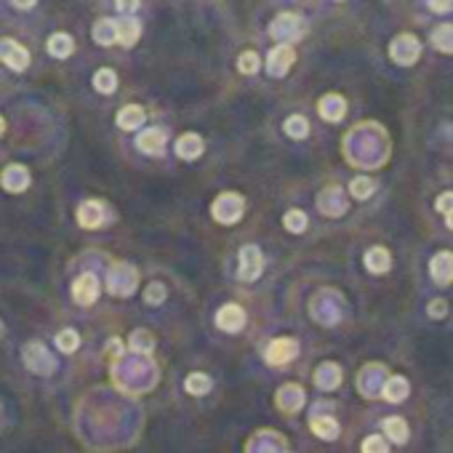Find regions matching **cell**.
<instances>
[{"instance_id":"cell-11","label":"cell","mask_w":453,"mask_h":453,"mask_svg":"<svg viewBox=\"0 0 453 453\" xmlns=\"http://www.w3.org/2000/svg\"><path fill=\"white\" fill-rule=\"evenodd\" d=\"M72 299L80 306H91L99 299V278L93 272H83L75 283H72Z\"/></svg>"},{"instance_id":"cell-30","label":"cell","mask_w":453,"mask_h":453,"mask_svg":"<svg viewBox=\"0 0 453 453\" xmlns=\"http://www.w3.org/2000/svg\"><path fill=\"white\" fill-rule=\"evenodd\" d=\"M93 88L99 93L115 91V88H118V75H115V69H109V67L96 69V75H93Z\"/></svg>"},{"instance_id":"cell-40","label":"cell","mask_w":453,"mask_h":453,"mask_svg":"<svg viewBox=\"0 0 453 453\" xmlns=\"http://www.w3.org/2000/svg\"><path fill=\"white\" fill-rule=\"evenodd\" d=\"M435 208L440 213H451L453 211V192H442L438 200H435Z\"/></svg>"},{"instance_id":"cell-13","label":"cell","mask_w":453,"mask_h":453,"mask_svg":"<svg viewBox=\"0 0 453 453\" xmlns=\"http://www.w3.org/2000/svg\"><path fill=\"white\" fill-rule=\"evenodd\" d=\"M29 171H27L25 165H19V163H13L8 168H3L0 173V184L6 192H13V195H19V192H25L27 187H29Z\"/></svg>"},{"instance_id":"cell-6","label":"cell","mask_w":453,"mask_h":453,"mask_svg":"<svg viewBox=\"0 0 453 453\" xmlns=\"http://www.w3.org/2000/svg\"><path fill=\"white\" fill-rule=\"evenodd\" d=\"M299 355V342L296 339H272L264 349V360L269 365H288Z\"/></svg>"},{"instance_id":"cell-24","label":"cell","mask_w":453,"mask_h":453,"mask_svg":"<svg viewBox=\"0 0 453 453\" xmlns=\"http://www.w3.org/2000/svg\"><path fill=\"white\" fill-rule=\"evenodd\" d=\"M93 40L99 43V46H112V43H118V22L115 19H99L96 25H93Z\"/></svg>"},{"instance_id":"cell-10","label":"cell","mask_w":453,"mask_h":453,"mask_svg":"<svg viewBox=\"0 0 453 453\" xmlns=\"http://www.w3.org/2000/svg\"><path fill=\"white\" fill-rule=\"evenodd\" d=\"M245 309L240 304H224L219 306V312H216V328H222L224 333H238L245 328Z\"/></svg>"},{"instance_id":"cell-28","label":"cell","mask_w":453,"mask_h":453,"mask_svg":"<svg viewBox=\"0 0 453 453\" xmlns=\"http://www.w3.org/2000/svg\"><path fill=\"white\" fill-rule=\"evenodd\" d=\"M211 386H213V381H211V376L208 373H189L184 379V389L189 392V395H208L211 392Z\"/></svg>"},{"instance_id":"cell-7","label":"cell","mask_w":453,"mask_h":453,"mask_svg":"<svg viewBox=\"0 0 453 453\" xmlns=\"http://www.w3.org/2000/svg\"><path fill=\"white\" fill-rule=\"evenodd\" d=\"M0 62L6 67H11L13 72H22L29 67V51H27L22 43H16L11 38L0 40Z\"/></svg>"},{"instance_id":"cell-1","label":"cell","mask_w":453,"mask_h":453,"mask_svg":"<svg viewBox=\"0 0 453 453\" xmlns=\"http://www.w3.org/2000/svg\"><path fill=\"white\" fill-rule=\"evenodd\" d=\"M22 360H25L27 371L38 373V376H51L56 371V358L48 352V346L38 342V339H32V342H27L22 346Z\"/></svg>"},{"instance_id":"cell-32","label":"cell","mask_w":453,"mask_h":453,"mask_svg":"<svg viewBox=\"0 0 453 453\" xmlns=\"http://www.w3.org/2000/svg\"><path fill=\"white\" fill-rule=\"evenodd\" d=\"M283 131L288 133L291 139H306V136H309V120H306L304 115H291V118L285 120Z\"/></svg>"},{"instance_id":"cell-45","label":"cell","mask_w":453,"mask_h":453,"mask_svg":"<svg viewBox=\"0 0 453 453\" xmlns=\"http://www.w3.org/2000/svg\"><path fill=\"white\" fill-rule=\"evenodd\" d=\"M0 333H3V323H0Z\"/></svg>"},{"instance_id":"cell-44","label":"cell","mask_w":453,"mask_h":453,"mask_svg":"<svg viewBox=\"0 0 453 453\" xmlns=\"http://www.w3.org/2000/svg\"><path fill=\"white\" fill-rule=\"evenodd\" d=\"M3 131H6V120L0 118V136H3Z\"/></svg>"},{"instance_id":"cell-27","label":"cell","mask_w":453,"mask_h":453,"mask_svg":"<svg viewBox=\"0 0 453 453\" xmlns=\"http://www.w3.org/2000/svg\"><path fill=\"white\" fill-rule=\"evenodd\" d=\"M381 429H384L386 438L392 440V442H398V445L408 442V424H405V419H400V416H389V419H384Z\"/></svg>"},{"instance_id":"cell-15","label":"cell","mask_w":453,"mask_h":453,"mask_svg":"<svg viewBox=\"0 0 453 453\" xmlns=\"http://www.w3.org/2000/svg\"><path fill=\"white\" fill-rule=\"evenodd\" d=\"M104 222V203H99V200H86V203H80L78 208V224L83 229H96V226H102Z\"/></svg>"},{"instance_id":"cell-21","label":"cell","mask_w":453,"mask_h":453,"mask_svg":"<svg viewBox=\"0 0 453 453\" xmlns=\"http://www.w3.org/2000/svg\"><path fill=\"white\" fill-rule=\"evenodd\" d=\"M315 384L320 389H325V392H331L336 386L342 384V371H339V365L336 363H323L318 365V371H315Z\"/></svg>"},{"instance_id":"cell-35","label":"cell","mask_w":453,"mask_h":453,"mask_svg":"<svg viewBox=\"0 0 453 453\" xmlns=\"http://www.w3.org/2000/svg\"><path fill=\"white\" fill-rule=\"evenodd\" d=\"M259 67H262V62H259V53L256 51H243L238 56V69L243 75H256Z\"/></svg>"},{"instance_id":"cell-9","label":"cell","mask_w":453,"mask_h":453,"mask_svg":"<svg viewBox=\"0 0 453 453\" xmlns=\"http://www.w3.org/2000/svg\"><path fill=\"white\" fill-rule=\"evenodd\" d=\"M293 62H296L293 46L280 43V46H275V48L269 51V56H266V72H269L272 78H283V75L293 67Z\"/></svg>"},{"instance_id":"cell-38","label":"cell","mask_w":453,"mask_h":453,"mask_svg":"<svg viewBox=\"0 0 453 453\" xmlns=\"http://www.w3.org/2000/svg\"><path fill=\"white\" fill-rule=\"evenodd\" d=\"M363 453H389V448H386V440L379 438V435L365 438V440H363Z\"/></svg>"},{"instance_id":"cell-41","label":"cell","mask_w":453,"mask_h":453,"mask_svg":"<svg viewBox=\"0 0 453 453\" xmlns=\"http://www.w3.org/2000/svg\"><path fill=\"white\" fill-rule=\"evenodd\" d=\"M453 3H440V0H429V11H438V13H445L451 11Z\"/></svg>"},{"instance_id":"cell-20","label":"cell","mask_w":453,"mask_h":453,"mask_svg":"<svg viewBox=\"0 0 453 453\" xmlns=\"http://www.w3.org/2000/svg\"><path fill=\"white\" fill-rule=\"evenodd\" d=\"M278 405L288 413L299 411V408L304 405V389H302V386H296V384H285L278 392Z\"/></svg>"},{"instance_id":"cell-4","label":"cell","mask_w":453,"mask_h":453,"mask_svg":"<svg viewBox=\"0 0 453 453\" xmlns=\"http://www.w3.org/2000/svg\"><path fill=\"white\" fill-rule=\"evenodd\" d=\"M389 56H392L395 65L411 67L421 56V43H419L416 35H398V38L389 43Z\"/></svg>"},{"instance_id":"cell-43","label":"cell","mask_w":453,"mask_h":453,"mask_svg":"<svg viewBox=\"0 0 453 453\" xmlns=\"http://www.w3.org/2000/svg\"><path fill=\"white\" fill-rule=\"evenodd\" d=\"M445 224H448V226L453 229V211H451V213H445Z\"/></svg>"},{"instance_id":"cell-36","label":"cell","mask_w":453,"mask_h":453,"mask_svg":"<svg viewBox=\"0 0 453 453\" xmlns=\"http://www.w3.org/2000/svg\"><path fill=\"white\" fill-rule=\"evenodd\" d=\"M56 346L62 349V352H75L80 346V336L75 328H65L62 333H56Z\"/></svg>"},{"instance_id":"cell-2","label":"cell","mask_w":453,"mask_h":453,"mask_svg":"<svg viewBox=\"0 0 453 453\" xmlns=\"http://www.w3.org/2000/svg\"><path fill=\"white\" fill-rule=\"evenodd\" d=\"M306 32V22L299 16V13H278L272 22H269V35L272 38H278L280 43H285V46H291V40H299L304 38Z\"/></svg>"},{"instance_id":"cell-3","label":"cell","mask_w":453,"mask_h":453,"mask_svg":"<svg viewBox=\"0 0 453 453\" xmlns=\"http://www.w3.org/2000/svg\"><path fill=\"white\" fill-rule=\"evenodd\" d=\"M245 211V200L243 195H235V192H224V195H219V198L213 200V219L216 222H222V224H235L240 216Z\"/></svg>"},{"instance_id":"cell-5","label":"cell","mask_w":453,"mask_h":453,"mask_svg":"<svg viewBox=\"0 0 453 453\" xmlns=\"http://www.w3.org/2000/svg\"><path fill=\"white\" fill-rule=\"evenodd\" d=\"M136 283H139V275L131 264H115L107 275V285L115 296H131L136 291Z\"/></svg>"},{"instance_id":"cell-19","label":"cell","mask_w":453,"mask_h":453,"mask_svg":"<svg viewBox=\"0 0 453 453\" xmlns=\"http://www.w3.org/2000/svg\"><path fill=\"white\" fill-rule=\"evenodd\" d=\"M408 392H411V386H408V379H403V376H389L381 384V398L389 403H403L408 398Z\"/></svg>"},{"instance_id":"cell-12","label":"cell","mask_w":453,"mask_h":453,"mask_svg":"<svg viewBox=\"0 0 453 453\" xmlns=\"http://www.w3.org/2000/svg\"><path fill=\"white\" fill-rule=\"evenodd\" d=\"M165 144H168V133L163 131V128H144L136 136V147L144 155H163Z\"/></svg>"},{"instance_id":"cell-31","label":"cell","mask_w":453,"mask_h":453,"mask_svg":"<svg viewBox=\"0 0 453 453\" xmlns=\"http://www.w3.org/2000/svg\"><path fill=\"white\" fill-rule=\"evenodd\" d=\"M128 344H131L133 352H139V355H147V352H152L155 349V336L144 328H136L131 333V339H128Z\"/></svg>"},{"instance_id":"cell-23","label":"cell","mask_w":453,"mask_h":453,"mask_svg":"<svg viewBox=\"0 0 453 453\" xmlns=\"http://www.w3.org/2000/svg\"><path fill=\"white\" fill-rule=\"evenodd\" d=\"M365 266L371 269L373 275H384V272H389V266H392V256L381 245H373L371 251L365 253Z\"/></svg>"},{"instance_id":"cell-22","label":"cell","mask_w":453,"mask_h":453,"mask_svg":"<svg viewBox=\"0 0 453 453\" xmlns=\"http://www.w3.org/2000/svg\"><path fill=\"white\" fill-rule=\"evenodd\" d=\"M144 109L139 104H126L123 109L118 112V126L123 131H136V128H142V123H144Z\"/></svg>"},{"instance_id":"cell-16","label":"cell","mask_w":453,"mask_h":453,"mask_svg":"<svg viewBox=\"0 0 453 453\" xmlns=\"http://www.w3.org/2000/svg\"><path fill=\"white\" fill-rule=\"evenodd\" d=\"M318 112H320V118L323 120H328V123H339L346 112L344 96H339V93H325V96L318 102Z\"/></svg>"},{"instance_id":"cell-37","label":"cell","mask_w":453,"mask_h":453,"mask_svg":"<svg viewBox=\"0 0 453 453\" xmlns=\"http://www.w3.org/2000/svg\"><path fill=\"white\" fill-rule=\"evenodd\" d=\"M165 296H168V291H165V285L163 283H149L144 291V302L147 304H163L165 302Z\"/></svg>"},{"instance_id":"cell-8","label":"cell","mask_w":453,"mask_h":453,"mask_svg":"<svg viewBox=\"0 0 453 453\" xmlns=\"http://www.w3.org/2000/svg\"><path fill=\"white\" fill-rule=\"evenodd\" d=\"M262 266H264V256H262V251L256 245H243L240 248V269H238L240 280L253 283V280L262 275Z\"/></svg>"},{"instance_id":"cell-29","label":"cell","mask_w":453,"mask_h":453,"mask_svg":"<svg viewBox=\"0 0 453 453\" xmlns=\"http://www.w3.org/2000/svg\"><path fill=\"white\" fill-rule=\"evenodd\" d=\"M432 46L442 53H453V25H438L432 29Z\"/></svg>"},{"instance_id":"cell-26","label":"cell","mask_w":453,"mask_h":453,"mask_svg":"<svg viewBox=\"0 0 453 453\" xmlns=\"http://www.w3.org/2000/svg\"><path fill=\"white\" fill-rule=\"evenodd\" d=\"M309 429L323 440H336L339 438V421L331 419V416H312L309 421Z\"/></svg>"},{"instance_id":"cell-25","label":"cell","mask_w":453,"mask_h":453,"mask_svg":"<svg viewBox=\"0 0 453 453\" xmlns=\"http://www.w3.org/2000/svg\"><path fill=\"white\" fill-rule=\"evenodd\" d=\"M46 48L56 59H67L69 53L75 51V40L69 38L67 32H53L51 38H48V43H46Z\"/></svg>"},{"instance_id":"cell-34","label":"cell","mask_w":453,"mask_h":453,"mask_svg":"<svg viewBox=\"0 0 453 453\" xmlns=\"http://www.w3.org/2000/svg\"><path fill=\"white\" fill-rule=\"evenodd\" d=\"M283 224H285V229H288V232H293V235H302V232L306 229V213L299 211V208H293V211L285 213Z\"/></svg>"},{"instance_id":"cell-14","label":"cell","mask_w":453,"mask_h":453,"mask_svg":"<svg viewBox=\"0 0 453 453\" xmlns=\"http://www.w3.org/2000/svg\"><path fill=\"white\" fill-rule=\"evenodd\" d=\"M429 275L438 285H451L453 283V253L451 251H440L432 256L429 262Z\"/></svg>"},{"instance_id":"cell-17","label":"cell","mask_w":453,"mask_h":453,"mask_svg":"<svg viewBox=\"0 0 453 453\" xmlns=\"http://www.w3.org/2000/svg\"><path fill=\"white\" fill-rule=\"evenodd\" d=\"M139 35H142V25H139V19H136L133 13L120 16V19H118V43H120V46L131 48V46H136Z\"/></svg>"},{"instance_id":"cell-33","label":"cell","mask_w":453,"mask_h":453,"mask_svg":"<svg viewBox=\"0 0 453 453\" xmlns=\"http://www.w3.org/2000/svg\"><path fill=\"white\" fill-rule=\"evenodd\" d=\"M376 182L373 179H365V176H358V179H352V184H349V192L355 195L358 200H365L371 198L373 192H376Z\"/></svg>"},{"instance_id":"cell-42","label":"cell","mask_w":453,"mask_h":453,"mask_svg":"<svg viewBox=\"0 0 453 453\" xmlns=\"http://www.w3.org/2000/svg\"><path fill=\"white\" fill-rule=\"evenodd\" d=\"M16 8H35V3H13Z\"/></svg>"},{"instance_id":"cell-18","label":"cell","mask_w":453,"mask_h":453,"mask_svg":"<svg viewBox=\"0 0 453 453\" xmlns=\"http://www.w3.org/2000/svg\"><path fill=\"white\" fill-rule=\"evenodd\" d=\"M205 152V144H203V139H200L198 133H184V136H179V142H176V155L182 160H195L200 158Z\"/></svg>"},{"instance_id":"cell-39","label":"cell","mask_w":453,"mask_h":453,"mask_svg":"<svg viewBox=\"0 0 453 453\" xmlns=\"http://www.w3.org/2000/svg\"><path fill=\"white\" fill-rule=\"evenodd\" d=\"M426 312H429V318H445V312H448V302L445 299H432L429 304H426Z\"/></svg>"}]
</instances>
